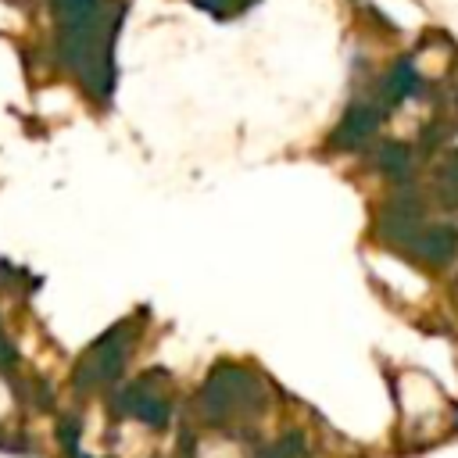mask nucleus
<instances>
[{"instance_id":"1","label":"nucleus","mask_w":458,"mask_h":458,"mask_svg":"<svg viewBox=\"0 0 458 458\" xmlns=\"http://www.w3.org/2000/svg\"><path fill=\"white\" fill-rule=\"evenodd\" d=\"M376 233L383 243H390L394 250H401L429 268H440L458 254V229L426 222L422 208L411 193H397L386 200V208L379 211Z\"/></svg>"},{"instance_id":"2","label":"nucleus","mask_w":458,"mask_h":458,"mask_svg":"<svg viewBox=\"0 0 458 458\" xmlns=\"http://www.w3.org/2000/svg\"><path fill=\"white\" fill-rule=\"evenodd\" d=\"M265 408V386L250 369L240 365H222L211 372L208 386H204V411L215 422H229V419H250Z\"/></svg>"},{"instance_id":"3","label":"nucleus","mask_w":458,"mask_h":458,"mask_svg":"<svg viewBox=\"0 0 458 458\" xmlns=\"http://www.w3.org/2000/svg\"><path fill=\"white\" fill-rule=\"evenodd\" d=\"M379 122H383V104L379 100H354L347 111H344V118H340V125H336V132H333V147H344V150H354V147H361V143H369L372 140V132L379 129Z\"/></svg>"},{"instance_id":"4","label":"nucleus","mask_w":458,"mask_h":458,"mask_svg":"<svg viewBox=\"0 0 458 458\" xmlns=\"http://www.w3.org/2000/svg\"><path fill=\"white\" fill-rule=\"evenodd\" d=\"M419 89H422V79H419L415 64H411V61H397L394 72H386V79H383V86H379V104H383V107H394V104L415 97Z\"/></svg>"},{"instance_id":"5","label":"nucleus","mask_w":458,"mask_h":458,"mask_svg":"<svg viewBox=\"0 0 458 458\" xmlns=\"http://www.w3.org/2000/svg\"><path fill=\"white\" fill-rule=\"evenodd\" d=\"M372 165L383 175H390V179H408V172H411V150L404 143H397V140H386V143H379L372 150Z\"/></svg>"},{"instance_id":"6","label":"nucleus","mask_w":458,"mask_h":458,"mask_svg":"<svg viewBox=\"0 0 458 458\" xmlns=\"http://www.w3.org/2000/svg\"><path fill=\"white\" fill-rule=\"evenodd\" d=\"M254 458H304V437L293 429V433H286V437H279V440L258 447Z\"/></svg>"},{"instance_id":"7","label":"nucleus","mask_w":458,"mask_h":458,"mask_svg":"<svg viewBox=\"0 0 458 458\" xmlns=\"http://www.w3.org/2000/svg\"><path fill=\"white\" fill-rule=\"evenodd\" d=\"M437 190H440V200L447 208H458V157H451L440 172H437Z\"/></svg>"}]
</instances>
